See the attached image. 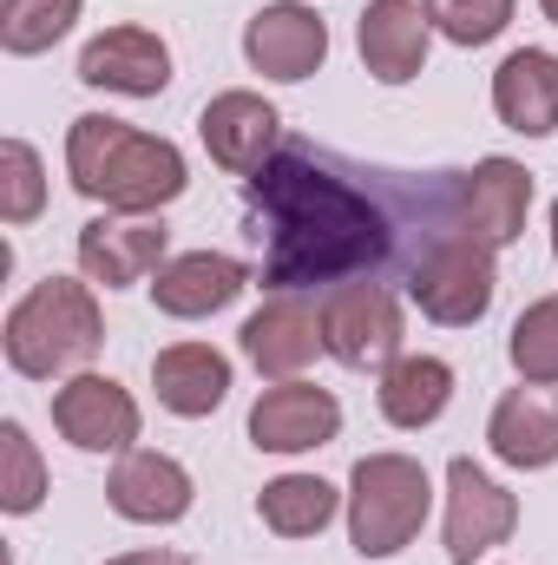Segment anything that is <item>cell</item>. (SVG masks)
Returning <instances> with one entry per match:
<instances>
[{
    "label": "cell",
    "instance_id": "obj_5",
    "mask_svg": "<svg viewBox=\"0 0 558 565\" xmlns=\"http://www.w3.org/2000/svg\"><path fill=\"white\" fill-rule=\"evenodd\" d=\"M493 289H500V270H493V244L466 237L460 224H440L427 231L420 257L408 264V296L420 302V316L447 322V329H466L493 309Z\"/></svg>",
    "mask_w": 558,
    "mask_h": 565
},
{
    "label": "cell",
    "instance_id": "obj_2",
    "mask_svg": "<svg viewBox=\"0 0 558 565\" xmlns=\"http://www.w3.org/2000/svg\"><path fill=\"white\" fill-rule=\"evenodd\" d=\"M66 171H73L79 198H93L106 211H126V217H144V211H158L184 191V151L171 139H151L139 126H126V119H106V113L73 119Z\"/></svg>",
    "mask_w": 558,
    "mask_h": 565
},
{
    "label": "cell",
    "instance_id": "obj_15",
    "mask_svg": "<svg viewBox=\"0 0 558 565\" xmlns=\"http://www.w3.org/2000/svg\"><path fill=\"white\" fill-rule=\"evenodd\" d=\"M315 349H329L322 342V309H309L302 296H270L250 322H244V355L270 375V382H296L309 362H315Z\"/></svg>",
    "mask_w": 558,
    "mask_h": 565
},
{
    "label": "cell",
    "instance_id": "obj_17",
    "mask_svg": "<svg viewBox=\"0 0 558 565\" xmlns=\"http://www.w3.org/2000/svg\"><path fill=\"white\" fill-rule=\"evenodd\" d=\"M244 289H250V270H244L237 257H224V250H191V257H171V264L158 270L151 302H158L164 316H178V322H197V316L230 309Z\"/></svg>",
    "mask_w": 558,
    "mask_h": 565
},
{
    "label": "cell",
    "instance_id": "obj_10",
    "mask_svg": "<svg viewBox=\"0 0 558 565\" xmlns=\"http://www.w3.org/2000/svg\"><path fill=\"white\" fill-rule=\"evenodd\" d=\"M244 60H250L264 79H309V73L329 60V26H322L315 7L277 0V7H264V13L244 26Z\"/></svg>",
    "mask_w": 558,
    "mask_h": 565
},
{
    "label": "cell",
    "instance_id": "obj_13",
    "mask_svg": "<svg viewBox=\"0 0 558 565\" xmlns=\"http://www.w3.org/2000/svg\"><path fill=\"white\" fill-rule=\"evenodd\" d=\"M335 427H342V408L315 382H277L250 408V440L264 454H309V447L335 440Z\"/></svg>",
    "mask_w": 558,
    "mask_h": 565
},
{
    "label": "cell",
    "instance_id": "obj_26",
    "mask_svg": "<svg viewBox=\"0 0 558 565\" xmlns=\"http://www.w3.org/2000/svg\"><path fill=\"white\" fill-rule=\"evenodd\" d=\"M40 500H46V467H40V454H33V440H26V427L0 422V507L20 520V513H33Z\"/></svg>",
    "mask_w": 558,
    "mask_h": 565
},
{
    "label": "cell",
    "instance_id": "obj_23",
    "mask_svg": "<svg viewBox=\"0 0 558 565\" xmlns=\"http://www.w3.org/2000/svg\"><path fill=\"white\" fill-rule=\"evenodd\" d=\"M257 513L282 540H309V533H322L335 520V487L315 480V473H282V480H270L257 493Z\"/></svg>",
    "mask_w": 558,
    "mask_h": 565
},
{
    "label": "cell",
    "instance_id": "obj_24",
    "mask_svg": "<svg viewBox=\"0 0 558 565\" xmlns=\"http://www.w3.org/2000/svg\"><path fill=\"white\" fill-rule=\"evenodd\" d=\"M79 20V0H0V46L7 53H46Z\"/></svg>",
    "mask_w": 558,
    "mask_h": 565
},
{
    "label": "cell",
    "instance_id": "obj_25",
    "mask_svg": "<svg viewBox=\"0 0 558 565\" xmlns=\"http://www.w3.org/2000/svg\"><path fill=\"white\" fill-rule=\"evenodd\" d=\"M506 355H513V369H519L526 382L552 388V382H558V296H539V302L513 322Z\"/></svg>",
    "mask_w": 558,
    "mask_h": 565
},
{
    "label": "cell",
    "instance_id": "obj_4",
    "mask_svg": "<svg viewBox=\"0 0 558 565\" xmlns=\"http://www.w3.org/2000/svg\"><path fill=\"white\" fill-rule=\"evenodd\" d=\"M433 487L427 467L408 454H368L348 473V540L362 559H395L420 526H427Z\"/></svg>",
    "mask_w": 558,
    "mask_h": 565
},
{
    "label": "cell",
    "instance_id": "obj_21",
    "mask_svg": "<svg viewBox=\"0 0 558 565\" xmlns=\"http://www.w3.org/2000/svg\"><path fill=\"white\" fill-rule=\"evenodd\" d=\"M151 388H158V402H164L171 415L197 422V415L224 408V395H230V362H224L211 342H178V349H164V355L151 362Z\"/></svg>",
    "mask_w": 558,
    "mask_h": 565
},
{
    "label": "cell",
    "instance_id": "obj_3",
    "mask_svg": "<svg viewBox=\"0 0 558 565\" xmlns=\"http://www.w3.org/2000/svg\"><path fill=\"white\" fill-rule=\"evenodd\" d=\"M106 342V322H99V302L93 289L73 277H46L33 282L13 309H7V369L26 375V382H53L66 369H86Z\"/></svg>",
    "mask_w": 558,
    "mask_h": 565
},
{
    "label": "cell",
    "instance_id": "obj_6",
    "mask_svg": "<svg viewBox=\"0 0 558 565\" xmlns=\"http://www.w3.org/2000/svg\"><path fill=\"white\" fill-rule=\"evenodd\" d=\"M401 335H408V322H401L395 289H382V282H335L322 296V342H329L335 362L388 369L401 355Z\"/></svg>",
    "mask_w": 558,
    "mask_h": 565
},
{
    "label": "cell",
    "instance_id": "obj_9",
    "mask_svg": "<svg viewBox=\"0 0 558 565\" xmlns=\"http://www.w3.org/2000/svg\"><path fill=\"white\" fill-rule=\"evenodd\" d=\"M53 427L86 454H126L139 440V402L112 375H73L53 395Z\"/></svg>",
    "mask_w": 558,
    "mask_h": 565
},
{
    "label": "cell",
    "instance_id": "obj_27",
    "mask_svg": "<svg viewBox=\"0 0 558 565\" xmlns=\"http://www.w3.org/2000/svg\"><path fill=\"white\" fill-rule=\"evenodd\" d=\"M46 204V171H40V151L20 139L0 145V217L7 224H33Z\"/></svg>",
    "mask_w": 558,
    "mask_h": 565
},
{
    "label": "cell",
    "instance_id": "obj_7",
    "mask_svg": "<svg viewBox=\"0 0 558 565\" xmlns=\"http://www.w3.org/2000/svg\"><path fill=\"white\" fill-rule=\"evenodd\" d=\"M533 211V171L513 158H480L473 171H453V224L493 250H506L526 231Z\"/></svg>",
    "mask_w": 558,
    "mask_h": 565
},
{
    "label": "cell",
    "instance_id": "obj_8",
    "mask_svg": "<svg viewBox=\"0 0 558 565\" xmlns=\"http://www.w3.org/2000/svg\"><path fill=\"white\" fill-rule=\"evenodd\" d=\"M513 526H519V500L486 467H473L466 454L447 460V565H473Z\"/></svg>",
    "mask_w": 558,
    "mask_h": 565
},
{
    "label": "cell",
    "instance_id": "obj_12",
    "mask_svg": "<svg viewBox=\"0 0 558 565\" xmlns=\"http://www.w3.org/2000/svg\"><path fill=\"white\" fill-rule=\"evenodd\" d=\"M106 500L119 520L132 526H171L191 513V473L171 460V454H151V447H126L112 480H106Z\"/></svg>",
    "mask_w": 558,
    "mask_h": 565
},
{
    "label": "cell",
    "instance_id": "obj_31",
    "mask_svg": "<svg viewBox=\"0 0 558 565\" xmlns=\"http://www.w3.org/2000/svg\"><path fill=\"white\" fill-rule=\"evenodd\" d=\"M552 257H558V204H552Z\"/></svg>",
    "mask_w": 558,
    "mask_h": 565
},
{
    "label": "cell",
    "instance_id": "obj_22",
    "mask_svg": "<svg viewBox=\"0 0 558 565\" xmlns=\"http://www.w3.org/2000/svg\"><path fill=\"white\" fill-rule=\"evenodd\" d=\"M382 415L395 427H427L447 415V402H453V369L440 362V355H395L388 369H382Z\"/></svg>",
    "mask_w": 558,
    "mask_h": 565
},
{
    "label": "cell",
    "instance_id": "obj_16",
    "mask_svg": "<svg viewBox=\"0 0 558 565\" xmlns=\"http://www.w3.org/2000/svg\"><path fill=\"white\" fill-rule=\"evenodd\" d=\"M197 132H204V151L224 164V171H264L270 158H277V106L270 99H257V93H217L211 106H204V119H197Z\"/></svg>",
    "mask_w": 558,
    "mask_h": 565
},
{
    "label": "cell",
    "instance_id": "obj_30",
    "mask_svg": "<svg viewBox=\"0 0 558 565\" xmlns=\"http://www.w3.org/2000/svg\"><path fill=\"white\" fill-rule=\"evenodd\" d=\"M539 7H546V20H552V26H558V0H539Z\"/></svg>",
    "mask_w": 558,
    "mask_h": 565
},
{
    "label": "cell",
    "instance_id": "obj_18",
    "mask_svg": "<svg viewBox=\"0 0 558 565\" xmlns=\"http://www.w3.org/2000/svg\"><path fill=\"white\" fill-rule=\"evenodd\" d=\"M427 7L420 0H368L362 7V60L382 86H408L427 66Z\"/></svg>",
    "mask_w": 558,
    "mask_h": 565
},
{
    "label": "cell",
    "instance_id": "obj_14",
    "mask_svg": "<svg viewBox=\"0 0 558 565\" xmlns=\"http://www.w3.org/2000/svg\"><path fill=\"white\" fill-rule=\"evenodd\" d=\"M164 257V224L151 217H93L79 231V270L106 289H132V282L158 277Z\"/></svg>",
    "mask_w": 558,
    "mask_h": 565
},
{
    "label": "cell",
    "instance_id": "obj_1",
    "mask_svg": "<svg viewBox=\"0 0 558 565\" xmlns=\"http://www.w3.org/2000/svg\"><path fill=\"white\" fill-rule=\"evenodd\" d=\"M250 211L264 224L257 237H270L264 282L277 296L302 282H342L382 270L395 250V217L309 145H282L264 171H250Z\"/></svg>",
    "mask_w": 558,
    "mask_h": 565
},
{
    "label": "cell",
    "instance_id": "obj_19",
    "mask_svg": "<svg viewBox=\"0 0 558 565\" xmlns=\"http://www.w3.org/2000/svg\"><path fill=\"white\" fill-rule=\"evenodd\" d=\"M493 113L513 132H526V139L558 132V60L546 46H519V53L500 60V73H493Z\"/></svg>",
    "mask_w": 558,
    "mask_h": 565
},
{
    "label": "cell",
    "instance_id": "obj_11",
    "mask_svg": "<svg viewBox=\"0 0 558 565\" xmlns=\"http://www.w3.org/2000/svg\"><path fill=\"white\" fill-rule=\"evenodd\" d=\"M79 79L106 86V93H126V99H158L171 86V46L144 26H106L99 40H86Z\"/></svg>",
    "mask_w": 558,
    "mask_h": 565
},
{
    "label": "cell",
    "instance_id": "obj_29",
    "mask_svg": "<svg viewBox=\"0 0 558 565\" xmlns=\"http://www.w3.org/2000/svg\"><path fill=\"white\" fill-rule=\"evenodd\" d=\"M106 565H191L184 553H126V559H106Z\"/></svg>",
    "mask_w": 558,
    "mask_h": 565
},
{
    "label": "cell",
    "instance_id": "obj_20",
    "mask_svg": "<svg viewBox=\"0 0 558 565\" xmlns=\"http://www.w3.org/2000/svg\"><path fill=\"white\" fill-rule=\"evenodd\" d=\"M486 440H493V454H500L506 467H519V473L552 467L558 460V395L539 388V382L500 395V408H493V422H486Z\"/></svg>",
    "mask_w": 558,
    "mask_h": 565
},
{
    "label": "cell",
    "instance_id": "obj_28",
    "mask_svg": "<svg viewBox=\"0 0 558 565\" xmlns=\"http://www.w3.org/2000/svg\"><path fill=\"white\" fill-rule=\"evenodd\" d=\"M427 20L453 40V46H486L506 33L513 0H427Z\"/></svg>",
    "mask_w": 558,
    "mask_h": 565
}]
</instances>
